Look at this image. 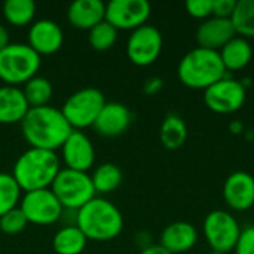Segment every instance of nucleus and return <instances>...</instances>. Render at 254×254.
<instances>
[{"instance_id":"17","label":"nucleus","mask_w":254,"mask_h":254,"mask_svg":"<svg viewBox=\"0 0 254 254\" xmlns=\"http://www.w3.org/2000/svg\"><path fill=\"white\" fill-rule=\"evenodd\" d=\"M234 37H237V33L232 25V21L225 18H216V16L202 21L195 33L198 48L217 51V52Z\"/></svg>"},{"instance_id":"34","label":"nucleus","mask_w":254,"mask_h":254,"mask_svg":"<svg viewBox=\"0 0 254 254\" xmlns=\"http://www.w3.org/2000/svg\"><path fill=\"white\" fill-rule=\"evenodd\" d=\"M164 88V80L161 77H156V76H152L149 77L144 85H143V92L146 95H156L161 89Z\"/></svg>"},{"instance_id":"24","label":"nucleus","mask_w":254,"mask_h":254,"mask_svg":"<svg viewBox=\"0 0 254 254\" xmlns=\"http://www.w3.org/2000/svg\"><path fill=\"white\" fill-rule=\"evenodd\" d=\"M91 180H92L95 193L107 195L119 189L124 180V174H122V170L116 164L104 162L94 170Z\"/></svg>"},{"instance_id":"23","label":"nucleus","mask_w":254,"mask_h":254,"mask_svg":"<svg viewBox=\"0 0 254 254\" xmlns=\"http://www.w3.org/2000/svg\"><path fill=\"white\" fill-rule=\"evenodd\" d=\"M88 240L76 225H65L58 229L52 240L55 254H82L86 249Z\"/></svg>"},{"instance_id":"38","label":"nucleus","mask_w":254,"mask_h":254,"mask_svg":"<svg viewBox=\"0 0 254 254\" xmlns=\"http://www.w3.org/2000/svg\"><path fill=\"white\" fill-rule=\"evenodd\" d=\"M208 254H223V253H217V252H211V253H208Z\"/></svg>"},{"instance_id":"22","label":"nucleus","mask_w":254,"mask_h":254,"mask_svg":"<svg viewBox=\"0 0 254 254\" xmlns=\"http://www.w3.org/2000/svg\"><path fill=\"white\" fill-rule=\"evenodd\" d=\"M159 138L165 149L177 150L188 140V125L177 113H168L159 128Z\"/></svg>"},{"instance_id":"3","label":"nucleus","mask_w":254,"mask_h":254,"mask_svg":"<svg viewBox=\"0 0 254 254\" xmlns=\"http://www.w3.org/2000/svg\"><path fill=\"white\" fill-rule=\"evenodd\" d=\"M57 152L28 147L15 161L12 176L22 192L49 189L61 171Z\"/></svg>"},{"instance_id":"33","label":"nucleus","mask_w":254,"mask_h":254,"mask_svg":"<svg viewBox=\"0 0 254 254\" xmlns=\"http://www.w3.org/2000/svg\"><path fill=\"white\" fill-rule=\"evenodd\" d=\"M237 6V0H213V16L231 19Z\"/></svg>"},{"instance_id":"15","label":"nucleus","mask_w":254,"mask_h":254,"mask_svg":"<svg viewBox=\"0 0 254 254\" xmlns=\"http://www.w3.org/2000/svg\"><path fill=\"white\" fill-rule=\"evenodd\" d=\"M64 43V33L60 24L52 19H37L28 28L27 45L40 57L52 55L61 49Z\"/></svg>"},{"instance_id":"9","label":"nucleus","mask_w":254,"mask_h":254,"mask_svg":"<svg viewBox=\"0 0 254 254\" xmlns=\"http://www.w3.org/2000/svg\"><path fill=\"white\" fill-rule=\"evenodd\" d=\"M18 207L25 216L28 225L33 223L36 226L54 225L63 219L64 213L63 205L51 189L24 192Z\"/></svg>"},{"instance_id":"8","label":"nucleus","mask_w":254,"mask_h":254,"mask_svg":"<svg viewBox=\"0 0 254 254\" xmlns=\"http://www.w3.org/2000/svg\"><path fill=\"white\" fill-rule=\"evenodd\" d=\"M241 228L235 216L225 210L210 211L202 223V232L213 252L228 254L235 250L241 235Z\"/></svg>"},{"instance_id":"6","label":"nucleus","mask_w":254,"mask_h":254,"mask_svg":"<svg viewBox=\"0 0 254 254\" xmlns=\"http://www.w3.org/2000/svg\"><path fill=\"white\" fill-rule=\"evenodd\" d=\"M49 189L54 192L63 208L68 211L80 210L85 204L97 196L91 176L88 173L68 168H61Z\"/></svg>"},{"instance_id":"21","label":"nucleus","mask_w":254,"mask_h":254,"mask_svg":"<svg viewBox=\"0 0 254 254\" xmlns=\"http://www.w3.org/2000/svg\"><path fill=\"white\" fill-rule=\"evenodd\" d=\"M219 54L226 71H240L250 64L253 58V48L247 39L237 36L226 43Z\"/></svg>"},{"instance_id":"25","label":"nucleus","mask_w":254,"mask_h":254,"mask_svg":"<svg viewBox=\"0 0 254 254\" xmlns=\"http://www.w3.org/2000/svg\"><path fill=\"white\" fill-rule=\"evenodd\" d=\"M1 15L13 27L31 25L36 16V3L33 0H6L1 4Z\"/></svg>"},{"instance_id":"35","label":"nucleus","mask_w":254,"mask_h":254,"mask_svg":"<svg viewBox=\"0 0 254 254\" xmlns=\"http://www.w3.org/2000/svg\"><path fill=\"white\" fill-rule=\"evenodd\" d=\"M135 243L140 247V252L147 249V247H150V246H153L152 241H150V234H147V232H138L135 235Z\"/></svg>"},{"instance_id":"14","label":"nucleus","mask_w":254,"mask_h":254,"mask_svg":"<svg viewBox=\"0 0 254 254\" xmlns=\"http://www.w3.org/2000/svg\"><path fill=\"white\" fill-rule=\"evenodd\" d=\"M223 199L234 211H247L254 207V177L247 171L229 174L223 183Z\"/></svg>"},{"instance_id":"7","label":"nucleus","mask_w":254,"mask_h":254,"mask_svg":"<svg viewBox=\"0 0 254 254\" xmlns=\"http://www.w3.org/2000/svg\"><path fill=\"white\" fill-rule=\"evenodd\" d=\"M106 103V97L100 89L82 88L64 101L61 113L73 131H83L94 125Z\"/></svg>"},{"instance_id":"37","label":"nucleus","mask_w":254,"mask_h":254,"mask_svg":"<svg viewBox=\"0 0 254 254\" xmlns=\"http://www.w3.org/2000/svg\"><path fill=\"white\" fill-rule=\"evenodd\" d=\"M138 254H171L168 253L165 249H162L159 244H153V246H150V247H147V249H144V250H141Z\"/></svg>"},{"instance_id":"32","label":"nucleus","mask_w":254,"mask_h":254,"mask_svg":"<svg viewBox=\"0 0 254 254\" xmlns=\"http://www.w3.org/2000/svg\"><path fill=\"white\" fill-rule=\"evenodd\" d=\"M234 252L235 254H254V226H249L241 231Z\"/></svg>"},{"instance_id":"12","label":"nucleus","mask_w":254,"mask_h":254,"mask_svg":"<svg viewBox=\"0 0 254 254\" xmlns=\"http://www.w3.org/2000/svg\"><path fill=\"white\" fill-rule=\"evenodd\" d=\"M152 6L147 0H112L106 4V21L119 30H137L150 18Z\"/></svg>"},{"instance_id":"16","label":"nucleus","mask_w":254,"mask_h":254,"mask_svg":"<svg viewBox=\"0 0 254 254\" xmlns=\"http://www.w3.org/2000/svg\"><path fill=\"white\" fill-rule=\"evenodd\" d=\"M131 122H132L131 110L122 103L110 101L104 104L92 128L97 131V134L113 138L122 135L129 128Z\"/></svg>"},{"instance_id":"30","label":"nucleus","mask_w":254,"mask_h":254,"mask_svg":"<svg viewBox=\"0 0 254 254\" xmlns=\"http://www.w3.org/2000/svg\"><path fill=\"white\" fill-rule=\"evenodd\" d=\"M28 226V222L19 207L7 211L0 217V231L4 235H18Z\"/></svg>"},{"instance_id":"18","label":"nucleus","mask_w":254,"mask_h":254,"mask_svg":"<svg viewBox=\"0 0 254 254\" xmlns=\"http://www.w3.org/2000/svg\"><path fill=\"white\" fill-rule=\"evenodd\" d=\"M196 243V228L189 222H173L164 228L159 237V246L171 254L188 253Z\"/></svg>"},{"instance_id":"28","label":"nucleus","mask_w":254,"mask_h":254,"mask_svg":"<svg viewBox=\"0 0 254 254\" xmlns=\"http://www.w3.org/2000/svg\"><path fill=\"white\" fill-rule=\"evenodd\" d=\"M22 190L9 173H0V217L19 205Z\"/></svg>"},{"instance_id":"13","label":"nucleus","mask_w":254,"mask_h":254,"mask_svg":"<svg viewBox=\"0 0 254 254\" xmlns=\"http://www.w3.org/2000/svg\"><path fill=\"white\" fill-rule=\"evenodd\" d=\"M60 150L61 159L68 170L88 173L95 164V147L83 131H71Z\"/></svg>"},{"instance_id":"4","label":"nucleus","mask_w":254,"mask_h":254,"mask_svg":"<svg viewBox=\"0 0 254 254\" xmlns=\"http://www.w3.org/2000/svg\"><path fill=\"white\" fill-rule=\"evenodd\" d=\"M226 68L217 51L195 48L189 51L179 63L177 77L186 88L208 89L226 77Z\"/></svg>"},{"instance_id":"20","label":"nucleus","mask_w":254,"mask_h":254,"mask_svg":"<svg viewBox=\"0 0 254 254\" xmlns=\"http://www.w3.org/2000/svg\"><path fill=\"white\" fill-rule=\"evenodd\" d=\"M30 106L19 86H0V125L21 124Z\"/></svg>"},{"instance_id":"2","label":"nucleus","mask_w":254,"mask_h":254,"mask_svg":"<svg viewBox=\"0 0 254 254\" xmlns=\"http://www.w3.org/2000/svg\"><path fill=\"white\" fill-rule=\"evenodd\" d=\"M74 225L82 231L88 241L107 243L122 234L124 216L113 202L95 196L76 211Z\"/></svg>"},{"instance_id":"11","label":"nucleus","mask_w":254,"mask_h":254,"mask_svg":"<svg viewBox=\"0 0 254 254\" xmlns=\"http://www.w3.org/2000/svg\"><path fill=\"white\" fill-rule=\"evenodd\" d=\"M162 46L164 39L161 31L150 24H144L131 31L127 40V57L134 65L147 67L159 58Z\"/></svg>"},{"instance_id":"27","label":"nucleus","mask_w":254,"mask_h":254,"mask_svg":"<svg viewBox=\"0 0 254 254\" xmlns=\"http://www.w3.org/2000/svg\"><path fill=\"white\" fill-rule=\"evenodd\" d=\"M231 21L237 36L247 40L254 37V0H238Z\"/></svg>"},{"instance_id":"19","label":"nucleus","mask_w":254,"mask_h":254,"mask_svg":"<svg viewBox=\"0 0 254 254\" xmlns=\"http://www.w3.org/2000/svg\"><path fill=\"white\" fill-rule=\"evenodd\" d=\"M106 18V3L101 0H76L67 7V21L77 30L89 31Z\"/></svg>"},{"instance_id":"1","label":"nucleus","mask_w":254,"mask_h":254,"mask_svg":"<svg viewBox=\"0 0 254 254\" xmlns=\"http://www.w3.org/2000/svg\"><path fill=\"white\" fill-rule=\"evenodd\" d=\"M61 109L52 106L33 107L21 122V132L30 147L57 152L71 134Z\"/></svg>"},{"instance_id":"5","label":"nucleus","mask_w":254,"mask_h":254,"mask_svg":"<svg viewBox=\"0 0 254 254\" xmlns=\"http://www.w3.org/2000/svg\"><path fill=\"white\" fill-rule=\"evenodd\" d=\"M42 57L27 43H10L0 51V80L9 86L25 85L37 76Z\"/></svg>"},{"instance_id":"36","label":"nucleus","mask_w":254,"mask_h":254,"mask_svg":"<svg viewBox=\"0 0 254 254\" xmlns=\"http://www.w3.org/2000/svg\"><path fill=\"white\" fill-rule=\"evenodd\" d=\"M7 45H10L9 31H7V28H6L3 24H0V51H1V49H4Z\"/></svg>"},{"instance_id":"29","label":"nucleus","mask_w":254,"mask_h":254,"mask_svg":"<svg viewBox=\"0 0 254 254\" xmlns=\"http://www.w3.org/2000/svg\"><path fill=\"white\" fill-rule=\"evenodd\" d=\"M118 33L119 31L104 19L103 22L97 24L94 28H91L88 31L89 46L94 51L106 52V51L112 49L115 46V43L118 42Z\"/></svg>"},{"instance_id":"10","label":"nucleus","mask_w":254,"mask_h":254,"mask_svg":"<svg viewBox=\"0 0 254 254\" xmlns=\"http://www.w3.org/2000/svg\"><path fill=\"white\" fill-rule=\"evenodd\" d=\"M246 100L247 89L244 83L228 76L204 91L205 106L219 115H232L241 110Z\"/></svg>"},{"instance_id":"31","label":"nucleus","mask_w":254,"mask_h":254,"mask_svg":"<svg viewBox=\"0 0 254 254\" xmlns=\"http://www.w3.org/2000/svg\"><path fill=\"white\" fill-rule=\"evenodd\" d=\"M188 13L196 19H208L213 16V0H189L185 4Z\"/></svg>"},{"instance_id":"26","label":"nucleus","mask_w":254,"mask_h":254,"mask_svg":"<svg viewBox=\"0 0 254 254\" xmlns=\"http://www.w3.org/2000/svg\"><path fill=\"white\" fill-rule=\"evenodd\" d=\"M22 92L30 109H33L49 106V101L52 100L54 95V88L49 79L43 76H34L24 85Z\"/></svg>"}]
</instances>
